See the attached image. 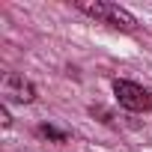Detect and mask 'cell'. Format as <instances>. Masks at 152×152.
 <instances>
[{
	"label": "cell",
	"instance_id": "1",
	"mask_svg": "<svg viewBox=\"0 0 152 152\" xmlns=\"http://www.w3.org/2000/svg\"><path fill=\"white\" fill-rule=\"evenodd\" d=\"M78 9L87 12V15H93L96 21H104V24H110L116 30H125V33H131L137 27L134 15L125 12L122 6H116V3H78Z\"/></svg>",
	"mask_w": 152,
	"mask_h": 152
},
{
	"label": "cell",
	"instance_id": "2",
	"mask_svg": "<svg viewBox=\"0 0 152 152\" xmlns=\"http://www.w3.org/2000/svg\"><path fill=\"white\" fill-rule=\"evenodd\" d=\"M113 93H116L119 104L128 107V110H152V93L137 87V84H131V81H116Z\"/></svg>",
	"mask_w": 152,
	"mask_h": 152
},
{
	"label": "cell",
	"instance_id": "3",
	"mask_svg": "<svg viewBox=\"0 0 152 152\" xmlns=\"http://www.w3.org/2000/svg\"><path fill=\"white\" fill-rule=\"evenodd\" d=\"M3 96L12 99V102H21V104H30L36 99V87L30 81H24L21 75H6L3 78Z\"/></svg>",
	"mask_w": 152,
	"mask_h": 152
}]
</instances>
